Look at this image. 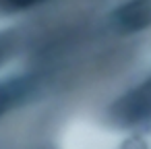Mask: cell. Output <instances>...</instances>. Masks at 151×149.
Listing matches in <instances>:
<instances>
[{
    "label": "cell",
    "instance_id": "6da1fadb",
    "mask_svg": "<svg viewBox=\"0 0 151 149\" xmlns=\"http://www.w3.org/2000/svg\"><path fill=\"white\" fill-rule=\"evenodd\" d=\"M112 21L116 29L124 33H134V31L149 27L151 25V0H130L112 15Z\"/></svg>",
    "mask_w": 151,
    "mask_h": 149
},
{
    "label": "cell",
    "instance_id": "7a4b0ae2",
    "mask_svg": "<svg viewBox=\"0 0 151 149\" xmlns=\"http://www.w3.org/2000/svg\"><path fill=\"white\" fill-rule=\"evenodd\" d=\"M31 79L27 77H13L0 81V116L9 112L11 108L19 106L29 93H31Z\"/></svg>",
    "mask_w": 151,
    "mask_h": 149
},
{
    "label": "cell",
    "instance_id": "3957f363",
    "mask_svg": "<svg viewBox=\"0 0 151 149\" xmlns=\"http://www.w3.org/2000/svg\"><path fill=\"white\" fill-rule=\"evenodd\" d=\"M13 6H31V4H37V2H44V0H9Z\"/></svg>",
    "mask_w": 151,
    "mask_h": 149
}]
</instances>
